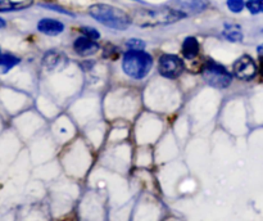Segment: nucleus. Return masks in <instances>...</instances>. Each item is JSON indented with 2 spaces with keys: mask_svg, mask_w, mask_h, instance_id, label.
I'll return each instance as SVG.
<instances>
[{
  "mask_svg": "<svg viewBox=\"0 0 263 221\" xmlns=\"http://www.w3.org/2000/svg\"><path fill=\"white\" fill-rule=\"evenodd\" d=\"M187 15L181 10L174 7H162V8H143L139 9L131 15L133 23L140 26V27H156V26L172 25L179 21L184 20Z\"/></svg>",
  "mask_w": 263,
  "mask_h": 221,
  "instance_id": "f257e3e1",
  "label": "nucleus"
},
{
  "mask_svg": "<svg viewBox=\"0 0 263 221\" xmlns=\"http://www.w3.org/2000/svg\"><path fill=\"white\" fill-rule=\"evenodd\" d=\"M89 14L102 25L113 30H127L133 23V18L125 10L109 4H94L89 8Z\"/></svg>",
  "mask_w": 263,
  "mask_h": 221,
  "instance_id": "f03ea898",
  "label": "nucleus"
},
{
  "mask_svg": "<svg viewBox=\"0 0 263 221\" xmlns=\"http://www.w3.org/2000/svg\"><path fill=\"white\" fill-rule=\"evenodd\" d=\"M153 58L144 50H128L123 56L122 69L128 77L141 80L151 72Z\"/></svg>",
  "mask_w": 263,
  "mask_h": 221,
  "instance_id": "7ed1b4c3",
  "label": "nucleus"
},
{
  "mask_svg": "<svg viewBox=\"0 0 263 221\" xmlns=\"http://www.w3.org/2000/svg\"><path fill=\"white\" fill-rule=\"evenodd\" d=\"M203 80L215 89H225L233 81L230 72L221 64L213 61H207L202 69Z\"/></svg>",
  "mask_w": 263,
  "mask_h": 221,
  "instance_id": "20e7f679",
  "label": "nucleus"
},
{
  "mask_svg": "<svg viewBox=\"0 0 263 221\" xmlns=\"http://www.w3.org/2000/svg\"><path fill=\"white\" fill-rule=\"evenodd\" d=\"M185 66L181 58L174 54H163L159 58L158 71L166 79H176L184 71Z\"/></svg>",
  "mask_w": 263,
  "mask_h": 221,
  "instance_id": "39448f33",
  "label": "nucleus"
},
{
  "mask_svg": "<svg viewBox=\"0 0 263 221\" xmlns=\"http://www.w3.org/2000/svg\"><path fill=\"white\" fill-rule=\"evenodd\" d=\"M233 71L234 75L239 80L251 81V80H253L257 76L258 66H257L256 61L251 56H241L240 58H238L234 62Z\"/></svg>",
  "mask_w": 263,
  "mask_h": 221,
  "instance_id": "423d86ee",
  "label": "nucleus"
},
{
  "mask_svg": "<svg viewBox=\"0 0 263 221\" xmlns=\"http://www.w3.org/2000/svg\"><path fill=\"white\" fill-rule=\"evenodd\" d=\"M67 62H68V59H67L66 54L58 50H50L44 56L43 66L46 71L54 72L63 69L66 67Z\"/></svg>",
  "mask_w": 263,
  "mask_h": 221,
  "instance_id": "0eeeda50",
  "label": "nucleus"
},
{
  "mask_svg": "<svg viewBox=\"0 0 263 221\" xmlns=\"http://www.w3.org/2000/svg\"><path fill=\"white\" fill-rule=\"evenodd\" d=\"M100 49L99 44L97 43V40H92V39L86 38V36H80L74 40L73 43V50L76 51L79 56L81 57H91L95 53H98Z\"/></svg>",
  "mask_w": 263,
  "mask_h": 221,
  "instance_id": "6e6552de",
  "label": "nucleus"
},
{
  "mask_svg": "<svg viewBox=\"0 0 263 221\" xmlns=\"http://www.w3.org/2000/svg\"><path fill=\"white\" fill-rule=\"evenodd\" d=\"M176 9L184 12L186 15L197 14V13L203 12L210 7V0H186V2H175L174 3Z\"/></svg>",
  "mask_w": 263,
  "mask_h": 221,
  "instance_id": "1a4fd4ad",
  "label": "nucleus"
},
{
  "mask_svg": "<svg viewBox=\"0 0 263 221\" xmlns=\"http://www.w3.org/2000/svg\"><path fill=\"white\" fill-rule=\"evenodd\" d=\"M37 30L48 36H57L64 31V25L61 21L51 20V18H44L37 23Z\"/></svg>",
  "mask_w": 263,
  "mask_h": 221,
  "instance_id": "9d476101",
  "label": "nucleus"
},
{
  "mask_svg": "<svg viewBox=\"0 0 263 221\" xmlns=\"http://www.w3.org/2000/svg\"><path fill=\"white\" fill-rule=\"evenodd\" d=\"M198 54H199V41L194 36H187L182 43V56L184 58L192 61L197 58Z\"/></svg>",
  "mask_w": 263,
  "mask_h": 221,
  "instance_id": "9b49d317",
  "label": "nucleus"
},
{
  "mask_svg": "<svg viewBox=\"0 0 263 221\" xmlns=\"http://www.w3.org/2000/svg\"><path fill=\"white\" fill-rule=\"evenodd\" d=\"M223 36L228 40L233 41V43H238V41L243 40V32L239 25H234V23H226L223 26Z\"/></svg>",
  "mask_w": 263,
  "mask_h": 221,
  "instance_id": "f8f14e48",
  "label": "nucleus"
},
{
  "mask_svg": "<svg viewBox=\"0 0 263 221\" xmlns=\"http://www.w3.org/2000/svg\"><path fill=\"white\" fill-rule=\"evenodd\" d=\"M32 4V0L26 2H12V0H0V12H13V10H22Z\"/></svg>",
  "mask_w": 263,
  "mask_h": 221,
  "instance_id": "ddd939ff",
  "label": "nucleus"
},
{
  "mask_svg": "<svg viewBox=\"0 0 263 221\" xmlns=\"http://www.w3.org/2000/svg\"><path fill=\"white\" fill-rule=\"evenodd\" d=\"M20 62V58H17L14 56H9V54L0 56V73H7V72H9Z\"/></svg>",
  "mask_w": 263,
  "mask_h": 221,
  "instance_id": "4468645a",
  "label": "nucleus"
},
{
  "mask_svg": "<svg viewBox=\"0 0 263 221\" xmlns=\"http://www.w3.org/2000/svg\"><path fill=\"white\" fill-rule=\"evenodd\" d=\"M246 8L252 14L263 13V0H248L246 3Z\"/></svg>",
  "mask_w": 263,
  "mask_h": 221,
  "instance_id": "2eb2a0df",
  "label": "nucleus"
},
{
  "mask_svg": "<svg viewBox=\"0 0 263 221\" xmlns=\"http://www.w3.org/2000/svg\"><path fill=\"white\" fill-rule=\"evenodd\" d=\"M229 10L233 13H240L246 8V2L244 0H228L226 2Z\"/></svg>",
  "mask_w": 263,
  "mask_h": 221,
  "instance_id": "dca6fc26",
  "label": "nucleus"
},
{
  "mask_svg": "<svg viewBox=\"0 0 263 221\" xmlns=\"http://www.w3.org/2000/svg\"><path fill=\"white\" fill-rule=\"evenodd\" d=\"M80 31H81L82 35L86 36V38L89 39H92V40H98V39L100 38L99 31L95 30V28L92 27H89V26H84V27L80 28Z\"/></svg>",
  "mask_w": 263,
  "mask_h": 221,
  "instance_id": "f3484780",
  "label": "nucleus"
},
{
  "mask_svg": "<svg viewBox=\"0 0 263 221\" xmlns=\"http://www.w3.org/2000/svg\"><path fill=\"white\" fill-rule=\"evenodd\" d=\"M126 48H128L130 50H143L145 48V43L140 39H130L126 43Z\"/></svg>",
  "mask_w": 263,
  "mask_h": 221,
  "instance_id": "a211bd4d",
  "label": "nucleus"
},
{
  "mask_svg": "<svg viewBox=\"0 0 263 221\" xmlns=\"http://www.w3.org/2000/svg\"><path fill=\"white\" fill-rule=\"evenodd\" d=\"M257 53H258V56L261 57V58H263V44L258 46V49H257Z\"/></svg>",
  "mask_w": 263,
  "mask_h": 221,
  "instance_id": "6ab92c4d",
  "label": "nucleus"
},
{
  "mask_svg": "<svg viewBox=\"0 0 263 221\" xmlns=\"http://www.w3.org/2000/svg\"><path fill=\"white\" fill-rule=\"evenodd\" d=\"M5 25H7V22H5V21L3 20V18H0V28L5 27Z\"/></svg>",
  "mask_w": 263,
  "mask_h": 221,
  "instance_id": "aec40b11",
  "label": "nucleus"
}]
</instances>
